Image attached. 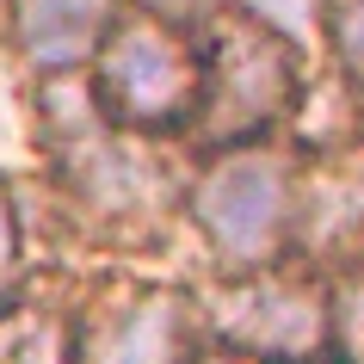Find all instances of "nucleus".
Here are the masks:
<instances>
[{"mask_svg": "<svg viewBox=\"0 0 364 364\" xmlns=\"http://www.w3.org/2000/svg\"><path fill=\"white\" fill-rule=\"evenodd\" d=\"M99 99L130 130H179L204 112V56L161 13H130L99 43Z\"/></svg>", "mask_w": 364, "mask_h": 364, "instance_id": "nucleus-1", "label": "nucleus"}, {"mask_svg": "<svg viewBox=\"0 0 364 364\" xmlns=\"http://www.w3.org/2000/svg\"><path fill=\"white\" fill-rule=\"evenodd\" d=\"M198 223L210 235V247L229 266H266L284 247L290 229V167L272 149H235L223 154L192 198Z\"/></svg>", "mask_w": 364, "mask_h": 364, "instance_id": "nucleus-2", "label": "nucleus"}, {"mask_svg": "<svg viewBox=\"0 0 364 364\" xmlns=\"http://www.w3.org/2000/svg\"><path fill=\"white\" fill-rule=\"evenodd\" d=\"M296 99V62H290L284 38L247 19H223L210 38V56H204V112H216V130L223 136H247L259 124L290 112Z\"/></svg>", "mask_w": 364, "mask_h": 364, "instance_id": "nucleus-3", "label": "nucleus"}, {"mask_svg": "<svg viewBox=\"0 0 364 364\" xmlns=\"http://www.w3.org/2000/svg\"><path fill=\"white\" fill-rule=\"evenodd\" d=\"M223 327L229 340L247 352V358H303L309 346L327 333V309L309 284H290V278H259L241 296H229L223 309Z\"/></svg>", "mask_w": 364, "mask_h": 364, "instance_id": "nucleus-4", "label": "nucleus"}, {"mask_svg": "<svg viewBox=\"0 0 364 364\" xmlns=\"http://www.w3.org/2000/svg\"><path fill=\"white\" fill-rule=\"evenodd\" d=\"M112 0H13V38L43 75H68L112 31Z\"/></svg>", "mask_w": 364, "mask_h": 364, "instance_id": "nucleus-5", "label": "nucleus"}, {"mask_svg": "<svg viewBox=\"0 0 364 364\" xmlns=\"http://www.w3.org/2000/svg\"><path fill=\"white\" fill-rule=\"evenodd\" d=\"M179 296H142L99 333L93 364H173L179 358Z\"/></svg>", "mask_w": 364, "mask_h": 364, "instance_id": "nucleus-6", "label": "nucleus"}, {"mask_svg": "<svg viewBox=\"0 0 364 364\" xmlns=\"http://www.w3.org/2000/svg\"><path fill=\"white\" fill-rule=\"evenodd\" d=\"M327 31H333V56L346 62V75L364 87V0H333Z\"/></svg>", "mask_w": 364, "mask_h": 364, "instance_id": "nucleus-7", "label": "nucleus"}, {"mask_svg": "<svg viewBox=\"0 0 364 364\" xmlns=\"http://www.w3.org/2000/svg\"><path fill=\"white\" fill-rule=\"evenodd\" d=\"M19 290V204H13V186L0 179V309L13 303Z\"/></svg>", "mask_w": 364, "mask_h": 364, "instance_id": "nucleus-8", "label": "nucleus"}, {"mask_svg": "<svg viewBox=\"0 0 364 364\" xmlns=\"http://www.w3.org/2000/svg\"><path fill=\"white\" fill-rule=\"evenodd\" d=\"M247 13L259 25H272V31H278V38H296V31H309V25H315V0H247Z\"/></svg>", "mask_w": 364, "mask_h": 364, "instance_id": "nucleus-9", "label": "nucleus"}, {"mask_svg": "<svg viewBox=\"0 0 364 364\" xmlns=\"http://www.w3.org/2000/svg\"><path fill=\"white\" fill-rule=\"evenodd\" d=\"M333 321H340V340H346V358L364 364V278H352L340 296V309H327Z\"/></svg>", "mask_w": 364, "mask_h": 364, "instance_id": "nucleus-10", "label": "nucleus"}, {"mask_svg": "<svg viewBox=\"0 0 364 364\" xmlns=\"http://www.w3.org/2000/svg\"><path fill=\"white\" fill-rule=\"evenodd\" d=\"M204 364H253V358H204Z\"/></svg>", "mask_w": 364, "mask_h": 364, "instance_id": "nucleus-11", "label": "nucleus"}, {"mask_svg": "<svg viewBox=\"0 0 364 364\" xmlns=\"http://www.w3.org/2000/svg\"><path fill=\"white\" fill-rule=\"evenodd\" d=\"M149 6H173V0H149Z\"/></svg>", "mask_w": 364, "mask_h": 364, "instance_id": "nucleus-12", "label": "nucleus"}]
</instances>
